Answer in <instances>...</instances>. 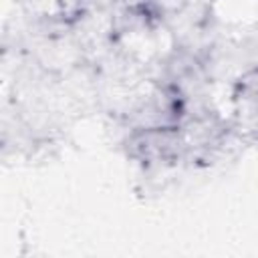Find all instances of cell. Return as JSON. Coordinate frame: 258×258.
<instances>
[{
    "instance_id": "6da1fadb",
    "label": "cell",
    "mask_w": 258,
    "mask_h": 258,
    "mask_svg": "<svg viewBox=\"0 0 258 258\" xmlns=\"http://www.w3.org/2000/svg\"><path fill=\"white\" fill-rule=\"evenodd\" d=\"M183 125L145 123L133 129L125 141L127 155L145 167H165L177 163L187 151Z\"/></svg>"
},
{
    "instance_id": "7a4b0ae2",
    "label": "cell",
    "mask_w": 258,
    "mask_h": 258,
    "mask_svg": "<svg viewBox=\"0 0 258 258\" xmlns=\"http://www.w3.org/2000/svg\"><path fill=\"white\" fill-rule=\"evenodd\" d=\"M232 109L242 127L258 133V67L248 69L234 81Z\"/></svg>"
},
{
    "instance_id": "3957f363",
    "label": "cell",
    "mask_w": 258,
    "mask_h": 258,
    "mask_svg": "<svg viewBox=\"0 0 258 258\" xmlns=\"http://www.w3.org/2000/svg\"><path fill=\"white\" fill-rule=\"evenodd\" d=\"M115 18L123 30L129 28L149 30L159 22L161 12L153 0H119Z\"/></svg>"
}]
</instances>
